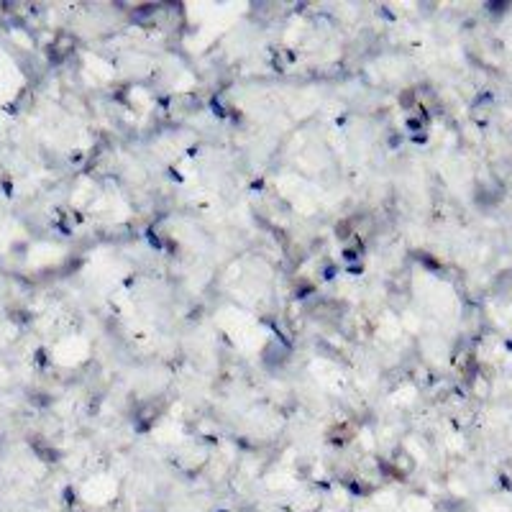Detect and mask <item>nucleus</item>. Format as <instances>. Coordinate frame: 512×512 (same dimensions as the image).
I'll return each instance as SVG.
<instances>
[{
	"mask_svg": "<svg viewBox=\"0 0 512 512\" xmlns=\"http://www.w3.org/2000/svg\"><path fill=\"white\" fill-rule=\"evenodd\" d=\"M344 262H349V264H354V262H359V256H361V251L359 249H344Z\"/></svg>",
	"mask_w": 512,
	"mask_h": 512,
	"instance_id": "f257e3e1",
	"label": "nucleus"
},
{
	"mask_svg": "<svg viewBox=\"0 0 512 512\" xmlns=\"http://www.w3.org/2000/svg\"><path fill=\"white\" fill-rule=\"evenodd\" d=\"M405 126L410 128V131H423V121H415V118H408V123Z\"/></svg>",
	"mask_w": 512,
	"mask_h": 512,
	"instance_id": "f03ea898",
	"label": "nucleus"
},
{
	"mask_svg": "<svg viewBox=\"0 0 512 512\" xmlns=\"http://www.w3.org/2000/svg\"><path fill=\"white\" fill-rule=\"evenodd\" d=\"M213 113H216L218 118H226V108H223V105L218 103V100H213Z\"/></svg>",
	"mask_w": 512,
	"mask_h": 512,
	"instance_id": "7ed1b4c3",
	"label": "nucleus"
},
{
	"mask_svg": "<svg viewBox=\"0 0 512 512\" xmlns=\"http://www.w3.org/2000/svg\"><path fill=\"white\" fill-rule=\"evenodd\" d=\"M349 272H351V274H361V272H364V267H361V264H351Z\"/></svg>",
	"mask_w": 512,
	"mask_h": 512,
	"instance_id": "20e7f679",
	"label": "nucleus"
}]
</instances>
